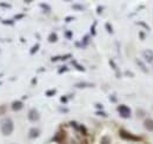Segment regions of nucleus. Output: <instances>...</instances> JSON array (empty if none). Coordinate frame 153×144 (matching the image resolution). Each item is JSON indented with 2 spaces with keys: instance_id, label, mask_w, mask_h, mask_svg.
Returning a JSON list of instances; mask_svg holds the SVG:
<instances>
[{
  "instance_id": "obj_12",
  "label": "nucleus",
  "mask_w": 153,
  "mask_h": 144,
  "mask_svg": "<svg viewBox=\"0 0 153 144\" xmlns=\"http://www.w3.org/2000/svg\"><path fill=\"white\" fill-rule=\"evenodd\" d=\"M100 144H111V138L108 136H102L100 140Z\"/></svg>"
},
{
  "instance_id": "obj_22",
  "label": "nucleus",
  "mask_w": 153,
  "mask_h": 144,
  "mask_svg": "<svg viewBox=\"0 0 153 144\" xmlns=\"http://www.w3.org/2000/svg\"><path fill=\"white\" fill-rule=\"evenodd\" d=\"M96 25H97V22H94L93 25H92V27H91V33H92V36H96L97 33H96Z\"/></svg>"
},
{
  "instance_id": "obj_1",
  "label": "nucleus",
  "mask_w": 153,
  "mask_h": 144,
  "mask_svg": "<svg viewBox=\"0 0 153 144\" xmlns=\"http://www.w3.org/2000/svg\"><path fill=\"white\" fill-rule=\"evenodd\" d=\"M13 129H14V124L11 118H5L1 122V134L4 136H10L13 132Z\"/></svg>"
},
{
  "instance_id": "obj_34",
  "label": "nucleus",
  "mask_w": 153,
  "mask_h": 144,
  "mask_svg": "<svg viewBox=\"0 0 153 144\" xmlns=\"http://www.w3.org/2000/svg\"><path fill=\"white\" fill-rule=\"evenodd\" d=\"M97 12H98V13H101V12H102V7H101V6H99V7L97 8Z\"/></svg>"
},
{
  "instance_id": "obj_13",
  "label": "nucleus",
  "mask_w": 153,
  "mask_h": 144,
  "mask_svg": "<svg viewBox=\"0 0 153 144\" xmlns=\"http://www.w3.org/2000/svg\"><path fill=\"white\" fill-rule=\"evenodd\" d=\"M57 40H58L57 33H51V34L48 36V41H50V43H56Z\"/></svg>"
},
{
  "instance_id": "obj_7",
  "label": "nucleus",
  "mask_w": 153,
  "mask_h": 144,
  "mask_svg": "<svg viewBox=\"0 0 153 144\" xmlns=\"http://www.w3.org/2000/svg\"><path fill=\"white\" fill-rule=\"evenodd\" d=\"M144 126H145V129H146L147 131L152 132L153 131V119L152 118H146V119L144 121Z\"/></svg>"
},
{
  "instance_id": "obj_39",
  "label": "nucleus",
  "mask_w": 153,
  "mask_h": 144,
  "mask_svg": "<svg viewBox=\"0 0 153 144\" xmlns=\"http://www.w3.org/2000/svg\"><path fill=\"white\" fill-rule=\"evenodd\" d=\"M126 76H131V77H133V73H131V72H126Z\"/></svg>"
},
{
  "instance_id": "obj_6",
  "label": "nucleus",
  "mask_w": 153,
  "mask_h": 144,
  "mask_svg": "<svg viewBox=\"0 0 153 144\" xmlns=\"http://www.w3.org/2000/svg\"><path fill=\"white\" fill-rule=\"evenodd\" d=\"M143 56L147 63H153V51L152 50H145L143 52Z\"/></svg>"
},
{
  "instance_id": "obj_32",
  "label": "nucleus",
  "mask_w": 153,
  "mask_h": 144,
  "mask_svg": "<svg viewBox=\"0 0 153 144\" xmlns=\"http://www.w3.org/2000/svg\"><path fill=\"white\" fill-rule=\"evenodd\" d=\"M110 99H111V102H113V103H115V102H117L115 96H110Z\"/></svg>"
},
{
  "instance_id": "obj_8",
  "label": "nucleus",
  "mask_w": 153,
  "mask_h": 144,
  "mask_svg": "<svg viewBox=\"0 0 153 144\" xmlns=\"http://www.w3.org/2000/svg\"><path fill=\"white\" fill-rule=\"evenodd\" d=\"M74 86H76V89H85V88H93V86H94V84H92V83H85V82H80V83H76V84H74Z\"/></svg>"
},
{
  "instance_id": "obj_5",
  "label": "nucleus",
  "mask_w": 153,
  "mask_h": 144,
  "mask_svg": "<svg viewBox=\"0 0 153 144\" xmlns=\"http://www.w3.org/2000/svg\"><path fill=\"white\" fill-rule=\"evenodd\" d=\"M40 136V130L38 128H31L30 131H28V137L31 140H34V138H38Z\"/></svg>"
},
{
  "instance_id": "obj_40",
  "label": "nucleus",
  "mask_w": 153,
  "mask_h": 144,
  "mask_svg": "<svg viewBox=\"0 0 153 144\" xmlns=\"http://www.w3.org/2000/svg\"><path fill=\"white\" fill-rule=\"evenodd\" d=\"M70 20H73V18H66V21H70Z\"/></svg>"
},
{
  "instance_id": "obj_38",
  "label": "nucleus",
  "mask_w": 153,
  "mask_h": 144,
  "mask_svg": "<svg viewBox=\"0 0 153 144\" xmlns=\"http://www.w3.org/2000/svg\"><path fill=\"white\" fill-rule=\"evenodd\" d=\"M32 84H37V78H33L32 79Z\"/></svg>"
},
{
  "instance_id": "obj_15",
  "label": "nucleus",
  "mask_w": 153,
  "mask_h": 144,
  "mask_svg": "<svg viewBox=\"0 0 153 144\" xmlns=\"http://www.w3.org/2000/svg\"><path fill=\"white\" fill-rule=\"evenodd\" d=\"M40 7H41L46 13H48V12L51 11V7H50L47 4H45V2H41V4H40Z\"/></svg>"
},
{
  "instance_id": "obj_29",
  "label": "nucleus",
  "mask_w": 153,
  "mask_h": 144,
  "mask_svg": "<svg viewBox=\"0 0 153 144\" xmlns=\"http://www.w3.org/2000/svg\"><path fill=\"white\" fill-rule=\"evenodd\" d=\"M97 115H98V116H102V117H106V116H107V115H106L105 112H102V111H97Z\"/></svg>"
},
{
  "instance_id": "obj_16",
  "label": "nucleus",
  "mask_w": 153,
  "mask_h": 144,
  "mask_svg": "<svg viewBox=\"0 0 153 144\" xmlns=\"http://www.w3.org/2000/svg\"><path fill=\"white\" fill-rule=\"evenodd\" d=\"M72 8L76 10V11H84V10H85V7H84L82 5H80V4H74V5H72Z\"/></svg>"
},
{
  "instance_id": "obj_33",
  "label": "nucleus",
  "mask_w": 153,
  "mask_h": 144,
  "mask_svg": "<svg viewBox=\"0 0 153 144\" xmlns=\"http://www.w3.org/2000/svg\"><path fill=\"white\" fill-rule=\"evenodd\" d=\"M79 129H80V130H81L84 134H86V129H85V126H84V125H80V126H79Z\"/></svg>"
},
{
  "instance_id": "obj_25",
  "label": "nucleus",
  "mask_w": 153,
  "mask_h": 144,
  "mask_svg": "<svg viewBox=\"0 0 153 144\" xmlns=\"http://www.w3.org/2000/svg\"><path fill=\"white\" fill-rule=\"evenodd\" d=\"M65 36H66L67 39H71L72 36H73V34H72V31H66V32H65Z\"/></svg>"
},
{
  "instance_id": "obj_18",
  "label": "nucleus",
  "mask_w": 153,
  "mask_h": 144,
  "mask_svg": "<svg viewBox=\"0 0 153 144\" xmlns=\"http://www.w3.org/2000/svg\"><path fill=\"white\" fill-rule=\"evenodd\" d=\"M39 47H40V45L39 44H36L32 49H31V51H30V53L31 54H34V53H37L38 52V50H39Z\"/></svg>"
},
{
  "instance_id": "obj_10",
  "label": "nucleus",
  "mask_w": 153,
  "mask_h": 144,
  "mask_svg": "<svg viewBox=\"0 0 153 144\" xmlns=\"http://www.w3.org/2000/svg\"><path fill=\"white\" fill-rule=\"evenodd\" d=\"M135 64L139 66V69H141V71L144 72V73H147V72H149L147 68H146V65H145L140 59H138V58H137V59H135Z\"/></svg>"
},
{
  "instance_id": "obj_19",
  "label": "nucleus",
  "mask_w": 153,
  "mask_h": 144,
  "mask_svg": "<svg viewBox=\"0 0 153 144\" xmlns=\"http://www.w3.org/2000/svg\"><path fill=\"white\" fill-rule=\"evenodd\" d=\"M56 93H57V90H56V89H52V90L46 91V96H47V97H51V96H54Z\"/></svg>"
},
{
  "instance_id": "obj_28",
  "label": "nucleus",
  "mask_w": 153,
  "mask_h": 144,
  "mask_svg": "<svg viewBox=\"0 0 153 144\" xmlns=\"http://www.w3.org/2000/svg\"><path fill=\"white\" fill-rule=\"evenodd\" d=\"M67 100H68V99H67V97H65V96H62V97L60 98V102H61V103H64V104H65V103H67Z\"/></svg>"
},
{
  "instance_id": "obj_21",
  "label": "nucleus",
  "mask_w": 153,
  "mask_h": 144,
  "mask_svg": "<svg viewBox=\"0 0 153 144\" xmlns=\"http://www.w3.org/2000/svg\"><path fill=\"white\" fill-rule=\"evenodd\" d=\"M66 71H68V68H67V66H61V68L59 69L58 73H59V74H61V73H64V72H66Z\"/></svg>"
},
{
  "instance_id": "obj_9",
  "label": "nucleus",
  "mask_w": 153,
  "mask_h": 144,
  "mask_svg": "<svg viewBox=\"0 0 153 144\" xmlns=\"http://www.w3.org/2000/svg\"><path fill=\"white\" fill-rule=\"evenodd\" d=\"M22 108H24V104H22L21 100H14L12 103V110L13 111H20Z\"/></svg>"
},
{
  "instance_id": "obj_26",
  "label": "nucleus",
  "mask_w": 153,
  "mask_h": 144,
  "mask_svg": "<svg viewBox=\"0 0 153 144\" xmlns=\"http://www.w3.org/2000/svg\"><path fill=\"white\" fill-rule=\"evenodd\" d=\"M5 112H6V106L5 105H0V116L4 115Z\"/></svg>"
},
{
  "instance_id": "obj_3",
  "label": "nucleus",
  "mask_w": 153,
  "mask_h": 144,
  "mask_svg": "<svg viewBox=\"0 0 153 144\" xmlns=\"http://www.w3.org/2000/svg\"><path fill=\"white\" fill-rule=\"evenodd\" d=\"M119 135H120V137L121 138H124V140H130V141H140V137H138V136H134L132 134H128L126 130H124V129H121L120 131H119Z\"/></svg>"
},
{
  "instance_id": "obj_20",
  "label": "nucleus",
  "mask_w": 153,
  "mask_h": 144,
  "mask_svg": "<svg viewBox=\"0 0 153 144\" xmlns=\"http://www.w3.org/2000/svg\"><path fill=\"white\" fill-rule=\"evenodd\" d=\"M138 25H139V26H141V27H144V28H145V30H147V31H150V30H151V28H150V26H147V25H146V22H144V21H139V22H138Z\"/></svg>"
},
{
  "instance_id": "obj_2",
  "label": "nucleus",
  "mask_w": 153,
  "mask_h": 144,
  "mask_svg": "<svg viewBox=\"0 0 153 144\" xmlns=\"http://www.w3.org/2000/svg\"><path fill=\"white\" fill-rule=\"evenodd\" d=\"M117 111L123 118H130L131 117V109L126 105H119L117 108Z\"/></svg>"
},
{
  "instance_id": "obj_23",
  "label": "nucleus",
  "mask_w": 153,
  "mask_h": 144,
  "mask_svg": "<svg viewBox=\"0 0 153 144\" xmlns=\"http://www.w3.org/2000/svg\"><path fill=\"white\" fill-rule=\"evenodd\" d=\"M88 41H90V38H88V36L84 37V41H82V43H84V47H85V46L88 44Z\"/></svg>"
},
{
  "instance_id": "obj_17",
  "label": "nucleus",
  "mask_w": 153,
  "mask_h": 144,
  "mask_svg": "<svg viewBox=\"0 0 153 144\" xmlns=\"http://www.w3.org/2000/svg\"><path fill=\"white\" fill-rule=\"evenodd\" d=\"M105 28L107 30V32H108L110 34H112V33H113V27L111 26V24H110V22H106V24H105Z\"/></svg>"
},
{
  "instance_id": "obj_11",
  "label": "nucleus",
  "mask_w": 153,
  "mask_h": 144,
  "mask_svg": "<svg viewBox=\"0 0 153 144\" xmlns=\"http://www.w3.org/2000/svg\"><path fill=\"white\" fill-rule=\"evenodd\" d=\"M71 56L70 54H66V56H64V57H61V56H58V57H52V62H57V60H65V59H67V58H70Z\"/></svg>"
},
{
  "instance_id": "obj_36",
  "label": "nucleus",
  "mask_w": 153,
  "mask_h": 144,
  "mask_svg": "<svg viewBox=\"0 0 153 144\" xmlns=\"http://www.w3.org/2000/svg\"><path fill=\"white\" fill-rule=\"evenodd\" d=\"M14 18H16V19H21V18H24V14H18V16H16Z\"/></svg>"
},
{
  "instance_id": "obj_27",
  "label": "nucleus",
  "mask_w": 153,
  "mask_h": 144,
  "mask_svg": "<svg viewBox=\"0 0 153 144\" xmlns=\"http://www.w3.org/2000/svg\"><path fill=\"white\" fill-rule=\"evenodd\" d=\"M0 6L1 7H6V8H11V5L7 4V2H0Z\"/></svg>"
},
{
  "instance_id": "obj_37",
  "label": "nucleus",
  "mask_w": 153,
  "mask_h": 144,
  "mask_svg": "<svg viewBox=\"0 0 153 144\" xmlns=\"http://www.w3.org/2000/svg\"><path fill=\"white\" fill-rule=\"evenodd\" d=\"M60 111H61V112H68V110H67L66 108H61L60 109Z\"/></svg>"
},
{
  "instance_id": "obj_4",
  "label": "nucleus",
  "mask_w": 153,
  "mask_h": 144,
  "mask_svg": "<svg viewBox=\"0 0 153 144\" xmlns=\"http://www.w3.org/2000/svg\"><path fill=\"white\" fill-rule=\"evenodd\" d=\"M39 118H40V113H39L38 110L31 109L30 112H28V119L31 122H37V121H39Z\"/></svg>"
},
{
  "instance_id": "obj_14",
  "label": "nucleus",
  "mask_w": 153,
  "mask_h": 144,
  "mask_svg": "<svg viewBox=\"0 0 153 144\" xmlns=\"http://www.w3.org/2000/svg\"><path fill=\"white\" fill-rule=\"evenodd\" d=\"M72 65H73V66H74L76 69H78L79 71H81V72L85 71V68H84V66H81V65H79V64L76 63V60H72Z\"/></svg>"
},
{
  "instance_id": "obj_24",
  "label": "nucleus",
  "mask_w": 153,
  "mask_h": 144,
  "mask_svg": "<svg viewBox=\"0 0 153 144\" xmlns=\"http://www.w3.org/2000/svg\"><path fill=\"white\" fill-rule=\"evenodd\" d=\"M2 24H5V25H13L14 21L13 20H2Z\"/></svg>"
},
{
  "instance_id": "obj_35",
  "label": "nucleus",
  "mask_w": 153,
  "mask_h": 144,
  "mask_svg": "<svg viewBox=\"0 0 153 144\" xmlns=\"http://www.w3.org/2000/svg\"><path fill=\"white\" fill-rule=\"evenodd\" d=\"M139 36H140V39H145V34H144V32H139Z\"/></svg>"
},
{
  "instance_id": "obj_31",
  "label": "nucleus",
  "mask_w": 153,
  "mask_h": 144,
  "mask_svg": "<svg viewBox=\"0 0 153 144\" xmlns=\"http://www.w3.org/2000/svg\"><path fill=\"white\" fill-rule=\"evenodd\" d=\"M96 108L99 109V110H102V109H104V106H102V104H99V103H97V104H96Z\"/></svg>"
},
{
  "instance_id": "obj_30",
  "label": "nucleus",
  "mask_w": 153,
  "mask_h": 144,
  "mask_svg": "<svg viewBox=\"0 0 153 144\" xmlns=\"http://www.w3.org/2000/svg\"><path fill=\"white\" fill-rule=\"evenodd\" d=\"M110 65H111V66H112L114 70H117V65L114 64V62H113V60H110Z\"/></svg>"
},
{
  "instance_id": "obj_41",
  "label": "nucleus",
  "mask_w": 153,
  "mask_h": 144,
  "mask_svg": "<svg viewBox=\"0 0 153 144\" xmlns=\"http://www.w3.org/2000/svg\"><path fill=\"white\" fill-rule=\"evenodd\" d=\"M1 76H2V73H0V77H1Z\"/></svg>"
}]
</instances>
